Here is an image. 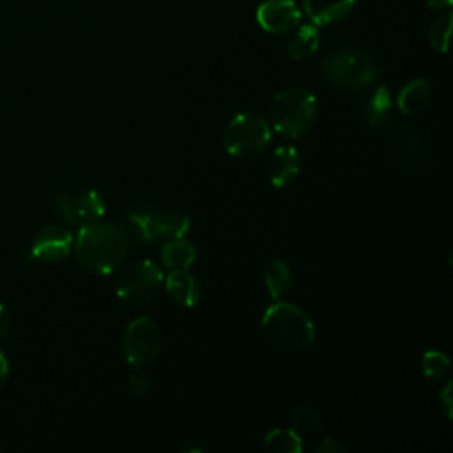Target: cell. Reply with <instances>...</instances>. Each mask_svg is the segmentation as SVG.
Listing matches in <instances>:
<instances>
[{
	"label": "cell",
	"mask_w": 453,
	"mask_h": 453,
	"mask_svg": "<svg viewBox=\"0 0 453 453\" xmlns=\"http://www.w3.org/2000/svg\"><path fill=\"white\" fill-rule=\"evenodd\" d=\"M53 203L71 225L96 221L106 211L103 196L94 189L83 191L80 195H71L65 191L57 193L53 196Z\"/></svg>",
	"instance_id": "cell-9"
},
{
	"label": "cell",
	"mask_w": 453,
	"mask_h": 453,
	"mask_svg": "<svg viewBox=\"0 0 453 453\" xmlns=\"http://www.w3.org/2000/svg\"><path fill=\"white\" fill-rule=\"evenodd\" d=\"M165 281V274L152 260H138L129 264L117 276L115 294L127 304H145L152 301Z\"/></svg>",
	"instance_id": "cell-6"
},
{
	"label": "cell",
	"mask_w": 453,
	"mask_h": 453,
	"mask_svg": "<svg viewBox=\"0 0 453 453\" xmlns=\"http://www.w3.org/2000/svg\"><path fill=\"white\" fill-rule=\"evenodd\" d=\"M196 260V248L184 237L168 239L161 248V262L168 269H189Z\"/></svg>",
	"instance_id": "cell-16"
},
{
	"label": "cell",
	"mask_w": 453,
	"mask_h": 453,
	"mask_svg": "<svg viewBox=\"0 0 453 453\" xmlns=\"http://www.w3.org/2000/svg\"><path fill=\"white\" fill-rule=\"evenodd\" d=\"M290 421L296 430H303L308 434H317L324 428L320 416L311 407H306V405L294 407L290 411Z\"/></svg>",
	"instance_id": "cell-22"
},
{
	"label": "cell",
	"mask_w": 453,
	"mask_h": 453,
	"mask_svg": "<svg viewBox=\"0 0 453 453\" xmlns=\"http://www.w3.org/2000/svg\"><path fill=\"white\" fill-rule=\"evenodd\" d=\"M439 407L442 409V412L446 414V418L449 419L451 409H453V402H451V382H446V386L442 388V391L439 393Z\"/></svg>",
	"instance_id": "cell-25"
},
{
	"label": "cell",
	"mask_w": 453,
	"mask_h": 453,
	"mask_svg": "<svg viewBox=\"0 0 453 453\" xmlns=\"http://www.w3.org/2000/svg\"><path fill=\"white\" fill-rule=\"evenodd\" d=\"M453 0H426V5L434 7V9H441V7H449Z\"/></svg>",
	"instance_id": "cell-29"
},
{
	"label": "cell",
	"mask_w": 453,
	"mask_h": 453,
	"mask_svg": "<svg viewBox=\"0 0 453 453\" xmlns=\"http://www.w3.org/2000/svg\"><path fill=\"white\" fill-rule=\"evenodd\" d=\"M127 388L134 396H145L150 388V377L142 368H134L127 377Z\"/></svg>",
	"instance_id": "cell-24"
},
{
	"label": "cell",
	"mask_w": 453,
	"mask_h": 453,
	"mask_svg": "<svg viewBox=\"0 0 453 453\" xmlns=\"http://www.w3.org/2000/svg\"><path fill=\"white\" fill-rule=\"evenodd\" d=\"M356 0H304V11L313 25H331L345 18Z\"/></svg>",
	"instance_id": "cell-14"
},
{
	"label": "cell",
	"mask_w": 453,
	"mask_h": 453,
	"mask_svg": "<svg viewBox=\"0 0 453 453\" xmlns=\"http://www.w3.org/2000/svg\"><path fill=\"white\" fill-rule=\"evenodd\" d=\"M262 331L265 340L283 352L304 350L315 340L313 320L299 306L278 299L264 311Z\"/></svg>",
	"instance_id": "cell-2"
},
{
	"label": "cell",
	"mask_w": 453,
	"mask_h": 453,
	"mask_svg": "<svg viewBox=\"0 0 453 453\" xmlns=\"http://www.w3.org/2000/svg\"><path fill=\"white\" fill-rule=\"evenodd\" d=\"M340 451H345V446L333 437L322 439L320 444L317 446V453H340Z\"/></svg>",
	"instance_id": "cell-26"
},
{
	"label": "cell",
	"mask_w": 453,
	"mask_h": 453,
	"mask_svg": "<svg viewBox=\"0 0 453 453\" xmlns=\"http://www.w3.org/2000/svg\"><path fill=\"white\" fill-rule=\"evenodd\" d=\"M391 111V92L388 87L379 85L373 90L368 92L365 103H363V113L366 117V122L372 127H379L384 124Z\"/></svg>",
	"instance_id": "cell-17"
},
{
	"label": "cell",
	"mask_w": 453,
	"mask_h": 453,
	"mask_svg": "<svg viewBox=\"0 0 453 453\" xmlns=\"http://www.w3.org/2000/svg\"><path fill=\"white\" fill-rule=\"evenodd\" d=\"M292 285V271L281 258H274L265 271V287L271 299H280L287 294Z\"/></svg>",
	"instance_id": "cell-19"
},
{
	"label": "cell",
	"mask_w": 453,
	"mask_h": 453,
	"mask_svg": "<svg viewBox=\"0 0 453 453\" xmlns=\"http://www.w3.org/2000/svg\"><path fill=\"white\" fill-rule=\"evenodd\" d=\"M319 42L317 25H301L288 42V57L292 60H306L319 50Z\"/></svg>",
	"instance_id": "cell-18"
},
{
	"label": "cell",
	"mask_w": 453,
	"mask_h": 453,
	"mask_svg": "<svg viewBox=\"0 0 453 453\" xmlns=\"http://www.w3.org/2000/svg\"><path fill=\"white\" fill-rule=\"evenodd\" d=\"M73 242L74 241L69 228L48 225L35 234L30 244V255L39 262H58L71 253Z\"/></svg>",
	"instance_id": "cell-10"
},
{
	"label": "cell",
	"mask_w": 453,
	"mask_h": 453,
	"mask_svg": "<svg viewBox=\"0 0 453 453\" xmlns=\"http://www.w3.org/2000/svg\"><path fill=\"white\" fill-rule=\"evenodd\" d=\"M317 117V97L301 87L278 92L269 103V124L287 138H301Z\"/></svg>",
	"instance_id": "cell-3"
},
{
	"label": "cell",
	"mask_w": 453,
	"mask_h": 453,
	"mask_svg": "<svg viewBox=\"0 0 453 453\" xmlns=\"http://www.w3.org/2000/svg\"><path fill=\"white\" fill-rule=\"evenodd\" d=\"M271 136V124L262 115L241 111L225 126L223 147L232 157L250 159L267 149Z\"/></svg>",
	"instance_id": "cell-5"
},
{
	"label": "cell",
	"mask_w": 453,
	"mask_h": 453,
	"mask_svg": "<svg viewBox=\"0 0 453 453\" xmlns=\"http://www.w3.org/2000/svg\"><path fill=\"white\" fill-rule=\"evenodd\" d=\"M432 101V87L425 78L409 81L398 94V110L403 115H416L428 108Z\"/></svg>",
	"instance_id": "cell-15"
},
{
	"label": "cell",
	"mask_w": 453,
	"mask_h": 453,
	"mask_svg": "<svg viewBox=\"0 0 453 453\" xmlns=\"http://www.w3.org/2000/svg\"><path fill=\"white\" fill-rule=\"evenodd\" d=\"M324 76L340 88L357 90L377 78V65L372 57L354 46L329 50L320 62Z\"/></svg>",
	"instance_id": "cell-4"
},
{
	"label": "cell",
	"mask_w": 453,
	"mask_h": 453,
	"mask_svg": "<svg viewBox=\"0 0 453 453\" xmlns=\"http://www.w3.org/2000/svg\"><path fill=\"white\" fill-rule=\"evenodd\" d=\"M170 299L180 308H195L202 299V290L188 269H173L163 281Z\"/></svg>",
	"instance_id": "cell-13"
},
{
	"label": "cell",
	"mask_w": 453,
	"mask_h": 453,
	"mask_svg": "<svg viewBox=\"0 0 453 453\" xmlns=\"http://www.w3.org/2000/svg\"><path fill=\"white\" fill-rule=\"evenodd\" d=\"M299 170L301 157L297 149H294L292 145L278 147L267 163V177L274 188L288 186L297 177Z\"/></svg>",
	"instance_id": "cell-12"
},
{
	"label": "cell",
	"mask_w": 453,
	"mask_h": 453,
	"mask_svg": "<svg viewBox=\"0 0 453 453\" xmlns=\"http://www.w3.org/2000/svg\"><path fill=\"white\" fill-rule=\"evenodd\" d=\"M451 12H444V14H439L434 23L430 25V30H428V41L432 44V48L435 51H441L444 53L448 50V42H449V32H451Z\"/></svg>",
	"instance_id": "cell-21"
},
{
	"label": "cell",
	"mask_w": 453,
	"mask_h": 453,
	"mask_svg": "<svg viewBox=\"0 0 453 453\" xmlns=\"http://www.w3.org/2000/svg\"><path fill=\"white\" fill-rule=\"evenodd\" d=\"M122 352L133 368L150 365L161 352V331L149 317L131 320L124 331Z\"/></svg>",
	"instance_id": "cell-7"
},
{
	"label": "cell",
	"mask_w": 453,
	"mask_h": 453,
	"mask_svg": "<svg viewBox=\"0 0 453 453\" xmlns=\"http://www.w3.org/2000/svg\"><path fill=\"white\" fill-rule=\"evenodd\" d=\"M7 375H9V363H7L5 356H4V352L0 350V386L5 382Z\"/></svg>",
	"instance_id": "cell-28"
},
{
	"label": "cell",
	"mask_w": 453,
	"mask_h": 453,
	"mask_svg": "<svg viewBox=\"0 0 453 453\" xmlns=\"http://www.w3.org/2000/svg\"><path fill=\"white\" fill-rule=\"evenodd\" d=\"M74 244L78 264L92 274H110L127 257V235L111 223H83Z\"/></svg>",
	"instance_id": "cell-1"
},
{
	"label": "cell",
	"mask_w": 453,
	"mask_h": 453,
	"mask_svg": "<svg viewBox=\"0 0 453 453\" xmlns=\"http://www.w3.org/2000/svg\"><path fill=\"white\" fill-rule=\"evenodd\" d=\"M129 223L136 237L143 242H152L154 239H177L186 237L191 228L189 218L179 212L166 211H133L129 214Z\"/></svg>",
	"instance_id": "cell-8"
},
{
	"label": "cell",
	"mask_w": 453,
	"mask_h": 453,
	"mask_svg": "<svg viewBox=\"0 0 453 453\" xmlns=\"http://www.w3.org/2000/svg\"><path fill=\"white\" fill-rule=\"evenodd\" d=\"M9 313H7V308L4 304H0V336L7 334L9 331Z\"/></svg>",
	"instance_id": "cell-27"
},
{
	"label": "cell",
	"mask_w": 453,
	"mask_h": 453,
	"mask_svg": "<svg viewBox=\"0 0 453 453\" xmlns=\"http://www.w3.org/2000/svg\"><path fill=\"white\" fill-rule=\"evenodd\" d=\"M262 448L265 451H278V453H301L303 451V439L296 430L290 428H273L265 437Z\"/></svg>",
	"instance_id": "cell-20"
},
{
	"label": "cell",
	"mask_w": 453,
	"mask_h": 453,
	"mask_svg": "<svg viewBox=\"0 0 453 453\" xmlns=\"http://www.w3.org/2000/svg\"><path fill=\"white\" fill-rule=\"evenodd\" d=\"M258 25L271 34H285L301 21V11L292 0H265L257 9Z\"/></svg>",
	"instance_id": "cell-11"
},
{
	"label": "cell",
	"mask_w": 453,
	"mask_h": 453,
	"mask_svg": "<svg viewBox=\"0 0 453 453\" xmlns=\"http://www.w3.org/2000/svg\"><path fill=\"white\" fill-rule=\"evenodd\" d=\"M421 368L425 377L441 379L449 368V357L439 350H426L421 357Z\"/></svg>",
	"instance_id": "cell-23"
}]
</instances>
